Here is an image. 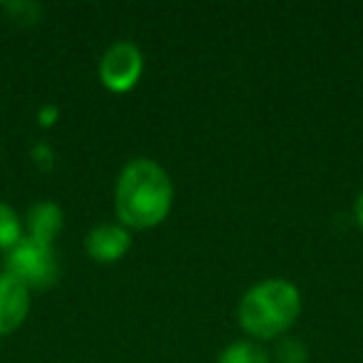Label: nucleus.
Returning <instances> with one entry per match:
<instances>
[{
    "label": "nucleus",
    "instance_id": "nucleus-4",
    "mask_svg": "<svg viewBox=\"0 0 363 363\" xmlns=\"http://www.w3.org/2000/svg\"><path fill=\"white\" fill-rule=\"evenodd\" d=\"M145 70V57L142 50L130 40H120L100 60V82L115 95H125V92L135 90L137 82Z\"/></svg>",
    "mask_w": 363,
    "mask_h": 363
},
{
    "label": "nucleus",
    "instance_id": "nucleus-9",
    "mask_svg": "<svg viewBox=\"0 0 363 363\" xmlns=\"http://www.w3.org/2000/svg\"><path fill=\"white\" fill-rule=\"evenodd\" d=\"M23 239V219L11 204L0 202V252H11Z\"/></svg>",
    "mask_w": 363,
    "mask_h": 363
},
{
    "label": "nucleus",
    "instance_id": "nucleus-10",
    "mask_svg": "<svg viewBox=\"0 0 363 363\" xmlns=\"http://www.w3.org/2000/svg\"><path fill=\"white\" fill-rule=\"evenodd\" d=\"M353 219H356V224L363 229V192L356 197V202H353Z\"/></svg>",
    "mask_w": 363,
    "mask_h": 363
},
{
    "label": "nucleus",
    "instance_id": "nucleus-7",
    "mask_svg": "<svg viewBox=\"0 0 363 363\" xmlns=\"http://www.w3.org/2000/svg\"><path fill=\"white\" fill-rule=\"evenodd\" d=\"M28 237L43 244H52L57 232L62 229V209L55 202H38L30 207L26 217Z\"/></svg>",
    "mask_w": 363,
    "mask_h": 363
},
{
    "label": "nucleus",
    "instance_id": "nucleus-8",
    "mask_svg": "<svg viewBox=\"0 0 363 363\" xmlns=\"http://www.w3.org/2000/svg\"><path fill=\"white\" fill-rule=\"evenodd\" d=\"M217 363H269V353L254 341H234L219 353Z\"/></svg>",
    "mask_w": 363,
    "mask_h": 363
},
{
    "label": "nucleus",
    "instance_id": "nucleus-2",
    "mask_svg": "<svg viewBox=\"0 0 363 363\" xmlns=\"http://www.w3.org/2000/svg\"><path fill=\"white\" fill-rule=\"evenodd\" d=\"M301 313V294L286 279H267L242 296L237 321L252 338H277Z\"/></svg>",
    "mask_w": 363,
    "mask_h": 363
},
{
    "label": "nucleus",
    "instance_id": "nucleus-3",
    "mask_svg": "<svg viewBox=\"0 0 363 363\" xmlns=\"http://www.w3.org/2000/svg\"><path fill=\"white\" fill-rule=\"evenodd\" d=\"M6 274L30 289H50L57 281L60 264H57L52 244L35 242L30 237H23L6 257Z\"/></svg>",
    "mask_w": 363,
    "mask_h": 363
},
{
    "label": "nucleus",
    "instance_id": "nucleus-1",
    "mask_svg": "<svg viewBox=\"0 0 363 363\" xmlns=\"http://www.w3.org/2000/svg\"><path fill=\"white\" fill-rule=\"evenodd\" d=\"M174 187L155 160L137 157L122 167L115 184V212L125 229H152L172 212Z\"/></svg>",
    "mask_w": 363,
    "mask_h": 363
},
{
    "label": "nucleus",
    "instance_id": "nucleus-6",
    "mask_svg": "<svg viewBox=\"0 0 363 363\" xmlns=\"http://www.w3.org/2000/svg\"><path fill=\"white\" fill-rule=\"evenodd\" d=\"M30 311V291L11 274H0V336H11Z\"/></svg>",
    "mask_w": 363,
    "mask_h": 363
},
{
    "label": "nucleus",
    "instance_id": "nucleus-5",
    "mask_svg": "<svg viewBox=\"0 0 363 363\" xmlns=\"http://www.w3.org/2000/svg\"><path fill=\"white\" fill-rule=\"evenodd\" d=\"M132 237L130 229L122 224H97L90 229L85 239V249L90 254L92 262L97 264H115L130 252Z\"/></svg>",
    "mask_w": 363,
    "mask_h": 363
}]
</instances>
